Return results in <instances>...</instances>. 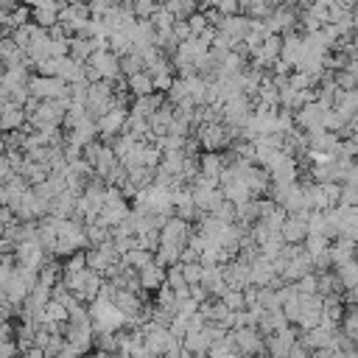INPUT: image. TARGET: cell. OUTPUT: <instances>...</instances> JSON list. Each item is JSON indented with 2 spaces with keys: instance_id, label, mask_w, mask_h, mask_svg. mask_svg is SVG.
Instances as JSON below:
<instances>
[{
  "instance_id": "obj_1",
  "label": "cell",
  "mask_w": 358,
  "mask_h": 358,
  "mask_svg": "<svg viewBox=\"0 0 358 358\" xmlns=\"http://www.w3.org/2000/svg\"><path fill=\"white\" fill-rule=\"evenodd\" d=\"M90 322L98 333H115L129 322V316L109 299V296H95L90 305Z\"/></svg>"
},
{
  "instance_id": "obj_2",
  "label": "cell",
  "mask_w": 358,
  "mask_h": 358,
  "mask_svg": "<svg viewBox=\"0 0 358 358\" xmlns=\"http://www.w3.org/2000/svg\"><path fill=\"white\" fill-rule=\"evenodd\" d=\"M28 92L36 101H53V98H70V84L59 76H36L28 81Z\"/></svg>"
},
{
  "instance_id": "obj_3",
  "label": "cell",
  "mask_w": 358,
  "mask_h": 358,
  "mask_svg": "<svg viewBox=\"0 0 358 358\" xmlns=\"http://www.w3.org/2000/svg\"><path fill=\"white\" fill-rule=\"evenodd\" d=\"M120 255H117V249L112 246V238L109 241H103V243H98V246H92L90 252H87V268H92V271H98L101 277L103 274H112L115 268H117V260Z\"/></svg>"
},
{
  "instance_id": "obj_4",
  "label": "cell",
  "mask_w": 358,
  "mask_h": 358,
  "mask_svg": "<svg viewBox=\"0 0 358 358\" xmlns=\"http://www.w3.org/2000/svg\"><path fill=\"white\" fill-rule=\"evenodd\" d=\"M187 241H190V227H187V221L185 218H168L165 224H162V229H159V246H173V249H185L187 246Z\"/></svg>"
},
{
  "instance_id": "obj_5",
  "label": "cell",
  "mask_w": 358,
  "mask_h": 358,
  "mask_svg": "<svg viewBox=\"0 0 358 358\" xmlns=\"http://www.w3.org/2000/svg\"><path fill=\"white\" fill-rule=\"evenodd\" d=\"M196 140L201 143V148L218 151V148H224L229 143V126L227 123H218V120H207V123L199 126V137Z\"/></svg>"
},
{
  "instance_id": "obj_6",
  "label": "cell",
  "mask_w": 358,
  "mask_h": 358,
  "mask_svg": "<svg viewBox=\"0 0 358 358\" xmlns=\"http://www.w3.org/2000/svg\"><path fill=\"white\" fill-rule=\"evenodd\" d=\"M126 117H129L126 106H123V103H115L112 109H106V112H103V115L95 120L98 134H101V137H106V140L117 137V134L123 131V126H126Z\"/></svg>"
},
{
  "instance_id": "obj_7",
  "label": "cell",
  "mask_w": 358,
  "mask_h": 358,
  "mask_svg": "<svg viewBox=\"0 0 358 358\" xmlns=\"http://www.w3.org/2000/svg\"><path fill=\"white\" fill-rule=\"evenodd\" d=\"M308 215H310L308 210H299V213L285 215V221H282V227H280V238H282L285 243H299V241H305L308 232H310Z\"/></svg>"
},
{
  "instance_id": "obj_8",
  "label": "cell",
  "mask_w": 358,
  "mask_h": 358,
  "mask_svg": "<svg viewBox=\"0 0 358 358\" xmlns=\"http://www.w3.org/2000/svg\"><path fill=\"white\" fill-rule=\"evenodd\" d=\"M84 64H90V67L98 73V78H106V81H115L117 73H120V56H115V53L106 50V48L95 50V53L90 56V62H84Z\"/></svg>"
},
{
  "instance_id": "obj_9",
  "label": "cell",
  "mask_w": 358,
  "mask_h": 358,
  "mask_svg": "<svg viewBox=\"0 0 358 358\" xmlns=\"http://www.w3.org/2000/svg\"><path fill=\"white\" fill-rule=\"evenodd\" d=\"M14 257L20 266H31V268H42L45 263V246L39 243V238H28V241H20L14 246Z\"/></svg>"
},
{
  "instance_id": "obj_10",
  "label": "cell",
  "mask_w": 358,
  "mask_h": 358,
  "mask_svg": "<svg viewBox=\"0 0 358 358\" xmlns=\"http://www.w3.org/2000/svg\"><path fill=\"white\" fill-rule=\"evenodd\" d=\"M229 338H232V344L241 355H257L263 350V338H260L257 327H235L229 333Z\"/></svg>"
},
{
  "instance_id": "obj_11",
  "label": "cell",
  "mask_w": 358,
  "mask_h": 358,
  "mask_svg": "<svg viewBox=\"0 0 358 358\" xmlns=\"http://www.w3.org/2000/svg\"><path fill=\"white\" fill-rule=\"evenodd\" d=\"M294 341H296V333L285 324V327H280V330L268 333L266 350H268V355H271V358H285V355H288V350L294 347Z\"/></svg>"
},
{
  "instance_id": "obj_12",
  "label": "cell",
  "mask_w": 358,
  "mask_h": 358,
  "mask_svg": "<svg viewBox=\"0 0 358 358\" xmlns=\"http://www.w3.org/2000/svg\"><path fill=\"white\" fill-rule=\"evenodd\" d=\"M137 280H140V288L157 291V288H159V285L165 282V268H162V263L151 260L148 266H143V268L137 271Z\"/></svg>"
},
{
  "instance_id": "obj_13",
  "label": "cell",
  "mask_w": 358,
  "mask_h": 358,
  "mask_svg": "<svg viewBox=\"0 0 358 358\" xmlns=\"http://www.w3.org/2000/svg\"><path fill=\"white\" fill-rule=\"evenodd\" d=\"M59 8H62V3H56V0H48L42 6H34L31 8V20L36 25H42V28H50V25L59 22Z\"/></svg>"
},
{
  "instance_id": "obj_14",
  "label": "cell",
  "mask_w": 358,
  "mask_h": 358,
  "mask_svg": "<svg viewBox=\"0 0 358 358\" xmlns=\"http://www.w3.org/2000/svg\"><path fill=\"white\" fill-rule=\"evenodd\" d=\"M126 87L134 98H143V95H151L154 92V78L148 70H140V73H131L126 76Z\"/></svg>"
},
{
  "instance_id": "obj_15",
  "label": "cell",
  "mask_w": 358,
  "mask_h": 358,
  "mask_svg": "<svg viewBox=\"0 0 358 358\" xmlns=\"http://www.w3.org/2000/svg\"><path fill=\"white\" fill-rule=\"evenodd\" d=\"M22 123H25V109L8 101L6 109L0 112V131H17L22 129Z\"/></svg>"
},
{
  "instance_id": "obj_16",
  "label": "cell",
  "mask_w": 358,
  "mask_h": 358,
  "mask_svg": "<svg viewBox=\"0 0 358 358\" xmlns=\"http://www.w3.org/2000/svg\"><path fill=\"white\" fill-rule=\"evenodd\" d=\"M117 165H120V162H117V154L112 151V145H101V151H98V157H95V162H92V173L109 176Z\"/></svg>"
},
{
  "instance_id": "obj_17",
  "label": "cell",
  "mask_w": 358,
  "mask_h": 358,
  "mask_svg": "<svg viewBox=\"0 0 358 358\" xmlns=\"http://www.w3.org/2000/svg\"><path fill=\"white\" fill-rule=\"evenodd\" d=\"M48 299H50V288H48V285H42V282L36 280V285L28 291V296H25V302H22V305H25V310L34 316L36 310H42V308L48 305Z\"/></svg>"
},
{
  "instance_id": "obj_18",
  "label": "cell",
  "mask_w": 358,
  "mask_h": 358,
  "mask_svg": "<svg viewBox=\"0 0 358 358\" xmlns=\"http://www.w3.org/2000/svg\"><path fill=\"white\" fill-rule=\"evenodd\" d=\"M151 260H154V255H151L148 249H143V246H134V249H129V252L120 257V263H123V266H129V268H137V271H140L143 266H148Z\"/></svg>"
},
{
  "instance_id": "obj_19",
  "label": "cell",
  "mask_w": 358,
  "mask_h": 358,
  "mask_svg": "<svg viewBox=\"0 0 358 358\" xmlns=\"http://www.w3.org/2000/svg\"><path fill=\"white\" fill-rule=\"evenodd\" d=\"M162 103H159V95H143V98H134V106H131V115H140V117H151L157 109H159Z\"/></svg>"
},
{
  "instance_id": "obj_20",
  "label": "cell",
  "mask_w": 358,
  "mask_h": 358,
  "mask_svg": "<svg viewBox=\"0 0 358 358\" xmlns=\"http://www.w3.org/2000/svg\"><path fill=\"white\" fill-rule=\"evenodd\" d=\"M336 277L341 280V285H344V288L358 285V263H355V260H344V263H338Z\"/></svg>"
},
{
  "instance_id": "obj_21",
  "label": "cell",
  "mask_w": 358,
  "mask_h": 358,
  "mask_svg": "<svg viewBox=\"0 0 358 358\" xmlns=\"http://www.w3.org/2000/svg\"><path fill=\"white\" fill-rule=\"evenodd\" d=\"M140 70H145V62H143L140 50H129V53L120 56V73L131 76V73H140Z\"/></svg>"
},
{
  "instance_id": "obj_22",
  "label": "cell",
  "mask_w": 358,
  "mask_h": 358,
  "mask_svg": "<svg viewBox=\"0 0 358 358\" xmlns=\"http://www.w3.org/2000/svg\"><path fill=\"white\" fill-rule=\"evenodd\" d=\"M176 20H187L193 11H196V0H165L162 3Z\"/></svg>"
},
{
  "instance_id": "obj_23",
  "label": "cell",
  "mask_w": 358,
  "mask_h": 358,
  "mask_svg": "<svg viewBox=\"0 0 358 358\" xmlns=\"http://www.w3.org/2000/svg\"><path fill=\"white\" fill-rule=\"evenodd\" d=\"M129 8H131V14H134L137 20H148V17L159 8V3H157V0H129Z\"/></svg>"
},
{
  "instance_id": "obj_24",
  "label": "cell",
  "mask_w": 358,
  "mask_h": 358,
  "mask_svg": "<svg viewBox=\"0 0 358 358\" xmlns=\"http://www.w3.org/2000/svg\"><path fill=\"white\" fill-rule=\"evenodd\" d=\"M182 274H185V282H187V285H199L201 277H204V263H201V260L182 263Z\"/></svg>"
},
{
  "instance_id": "obj_25",
  "label": "cell",
  "mask_w": 358,
  "mask_h": 358,
  "mask_svg": "<svg viewBox=\"0 0 358 358\" xmlns=\"http://www.w3.org/2000/svg\"><path fill=\"white\" fill-rule=\"evenodd\" d=\"M17 355V344L11 338H0V358H14Z\"/></svg>"
},
{
  "instance_id": "obj_26",
  "label": "cell",
  "mask_w": 358,
  "mask_h": 358,
  "mask_svg": "<svg viewBox=\"0 0 358 358\" xmlns=\"http://www.w3.org/2000/svg\"><path fill=\"white\" fill-rule=\"evenodd\" d=\"M8 154V145H6V134H0V157Z\"/></svg>"
},
{
  "instance_id": "obj_27",
  "label": "cell",
  "mask_w": 358,
  "mask_h": 358,
  "mask_svg": "<svg viewBox=\"0 0 358 358\" xmlns=\"http://www.w3.org/2000/svg\"><path fill=\"white\" fill-rule=\"evenodd\" d=\"M112 3H115V6H117V3H123V0H112Z\"/></svg>"
},
{
  "instance_id": "obj_28",
  "label": "cell",
  "mask_w": 358,
  "mask_h": 358,
  "mask_svg": "<svg viewBox=\"0 0 358 358\" xmlns=\"http://www.w3.org/2000/svg\"><path fill=\"white\" fill-rule=\"evenodd\" d=\"M14 358H25V355H14Z\"/></svg>"
},
{
  "instance_id": "obj_29",
  "label": "cell",
  "mask_w": 358,
  "mask_h": 358,
  "mask_svg": "<svg viewBox=\"0 0 358 358\" xmlns=\"http://www.w3.org/2000/svg\"><path fill=\"white\" fill-rule=\"evenodd\" d=\"M157 3H165V0H157Z\"/></svg>"
},
{
  "instance_id": "obj_30",
  "label": "cell",
  "mask_w": 358,
  "mask_h": 358,
  "mask_svg": "<svg viewBox=\"0 0 358 358\" xmlns=\"http://www.w3.org/2000/svg\"><path fill=\"white\" fill-rule=\"evenodd\" d=\"M59 3H62V0H59Z\"/></svg>"
}]
</instances>
